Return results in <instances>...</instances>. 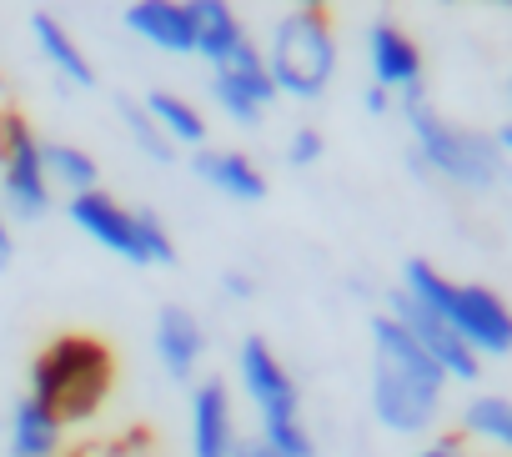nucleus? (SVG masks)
<instances>
[{
	"label": "nucleus",
	"instance_id": "obj_1",
	"mask_svg": "<svg viewBox=\"0 0 512 457\" xmlns=\"http://www.w3.org/2000/svg\"><path fill=\"white\" fill-rule=\"evenodd\" d=\"M367 342H372V367H367V407L382 432L392 437H432L442 407H447V377L437 362L387 317H367Z\"/></svg>",
	"mask_w": 512,
	"mask_h": 457
},
{
	"label": "nucleus",
	"instance_id": "obj_8",
	"mask_svg": "<svg viewBox=\"0 0 512 457\" xmlns=\"http://www.w3.org/2000/svg\"><path fill=\"white\" fill-rule=\"evenodd\" d=\"M362 51H367V86H377L382 96H392L397 106L407 101H422L427 96V61L417 51V41L392 21V16H377L362 36Z\"/></svg>",
	"mask_w": 512,
	"mask_h": 457
},
{
	"label": "nucleus",
	"instance_id": "obj_7",
	"mask_svg": "<svg viewBox=\"0 0 512 457\" xmlns=\"http://www.w3.org/2000/svg\"><path fill=\"white\" fill-rule=\"evenodd\" d=\"M46 136H36V126L21 111H0V211L6 221H41L56 211V191L46 181V161H41Z\"/></svg>",
	"mask_w": 512,
	"mask_h": 457
},
{
	"label": "nucleus",
	"instance_id": "obj_31",
	"mask_svg": "<svg viewBox=\"0 0 512 457\" xmlns=\"http://www.w3.org/2000/svg\"><path fill=\"white\" fill-rule=\"evenodd\" d=\"M492 141H497V151H502V156L512 161V116H507V121H502L497 131H492Z\"/></svg>",
	"mask_w": 512,
	"mask_h": 457
},
{
	"label": "nucleus",
	"instance_id": "obj_32",
	"mask_svg": "<svg viewBox=\"0 0 512 457\" xmlns=\"http://www.w3.org/2000/svg\"><path fill=\"white\" fill-rule=\"evenodd\" d=\"M507 101H512V76H507Z\"/></svg>",
	"mask_w": 512,
	"mask_h": 457
},
{
	"label": "nucleus",
	"instance_id": "obj_13",
	"mask_svg": "<svg viewBox=\"0 0 512 457\" xmlns=\"http://www.w3.org/2000/svg\"><path fill=\"white\" fill-rule=\"evenodd\" d=\"M151 352H156V362H161V372L171 382L191 387L201 362H206V327H201V317L191 307H181V302H166L156 312V322H151Z\"/></svg>",
	"mask_w": 512,
	"mask_h": 457
},
{
	"label": "nucleus",
	"instance_id": "obj_9",
	"mask_svg": "<svg viewBox=\"0 0 512 457\" xmlns=\"http://www.w3.org/2000/svg\"><path fill=\"white\" fill-rule=\"evenodd\" d=\"M206 96H211V106L231 121V126H241V131H256L262 126V116H267V106H277V86H272V76H267V66H262V51H246V56H236L231 66H216L211 76H206Z\"/></svg>",
	"mask_w": 512,
	"mask_h": 457
},
{
	"label": "nucleus",
	"instance_id": "obj_4",
	"mask_svg": "<svg viewBox=\"0 0 512 457\" xmlns=\"http://www.w3.org/2000/svg\"><path fill=\"white\" fill-rule=\"evenodd\" d=\"M397 292H407L412 302H422L427 312H437L462 337V347L477 362L512 352V307L492 287H482V282H452L427 257H407Z\"/></svg>",
	"mask_w": 512,
	"mask_h": 457
},
{
	"label": "nucleus",
	"instance_id": "obj_22",
	"mask_svg": "<svg viewBox=\"0 0 512 457\" xmlns=\"http://www.w3.org/2000/svg\"><path fill=\"white\" fill-rule=\"evenodd\" d=\"M116 116H121V131L131 136V146L151 161V166H171L176 161V146L156 131V121L146 116V106H141V96H116Z\"/></svg>",
	"mask_w": 512,
	"mask_h": 457
},
{
	"label": "nucleus",
	"instance_id": "obj_24",
	"mask_svg": "<svg viewBox=\"0 0 512 457\" xmlns=\"http://www.w3.org/2000/svg\"><path fill=\"white\" fill-rule=\"evenodd\" d=\"M287 166L292 171H312L322 156H327V136L317 131V126H292V136H287Z\"/></svg>",
	"mask_w": 512,
	"mask_h": 457
},
{
	"label": "nucleus",
	"instance_id": "obj_19",
	"mask_svg": "<svg viewBox=\"0 0 512 457\" xmlns=\"http://www.w3.org/2000/svg\"><path fill=\"white\" fill-rule=\"evenodd\" d=\"M457 432H462V442H482V447L512 457V397H502V392L467 397L457 412Z\"/></svg>",
	"mask_w": 512,
	"mask_h": 457
},
{
	"label": "nucleus",
	"instance_id": "obj_15",
	"mask_svg": "<svg viewBox=\"0 0 512 457\" xmlns=\"http://www.w3.org/2000/svg\"><path fill=\"white\" fill-rule=\"evenodd\" d=\"M186 16H191V41H196V56L216 71V66H231L236 56H246L256 41L246 36V21L226 6V0H186Z\"/></svg>",
	"mask_w": 512,
	"mask_h": 457
},
{
	"label": "nucleus",
	"instance_id": "obj_16",
	"mask_svg": "<svg viewBox=\"0 0 512 457\" xmlns=\"http://www.w3.org/2000/svg\"><path fill=\"white\" fill-rule=\"evenodd\" d=\"M121 26L161 51V56H196V41H191V16H186V0H136V6L121 11Z\"/></svg>",
	"mask_w": 512,
	"mask_h": 457
},
{
	"label": "nucleus",
	"instance_id": "obj_17",
	"mask_svg": "<svg viewBox=\"0 0 512 457\" xmlns=\"http://www.w3.org/2000/svg\"><path fill=\"white\" fill-rule=\"evenodd\" d=\"M6 452L11 457H66V422L46 402L21 392L6 417Z\"/></svg>",
	"mask_w": 512,
	"mask_h": 457
},
{
	"label": "nucleus",
	"instance_id": "obj_20",
	"mask_svg": "<svg viewBox=\"0 0 512 457\" xmlns=\"http://www.w3.org/2000/svg\"><path fill=\"white\" fill-rule=\"evenodd\" d=\"M141 106H146V116L156 121V131L181 151H201L206 146V116H201V106L196 101H186L181 91H146L141 96Z\"/></svg>",
	"mask_w": 512,
	"mask_h": 457
},
{
	"label": "nucleus",
	"instance_id": "obj_11",
	"mask_svg": "<svg viewBox=\"0 0 512 457\" xmlns=\"http://www.w3.org/2000/svg\"><path fill=\"white\" fill-rule=\"evenodd\" d=\"M61 211H66V221L76 226V232L91 237L101 252H111V257H121V262H131V267H141L136 206H126V201H116L106 186H96V191H86V196L61 201Z\"/></svg>",
	"mask_w": 512,
	"mask_h": 457
},
{
	"label": "nucleus",
	"instance_id": "obj_21",
	"mask_svg": "<svg viewBox=\"0 0 512 457\" xmlns=\"http://www.w3.org/2000/svg\"><path fill=\"white\" fill-rule=\"evenodd\" d=\"M41 161H46V181L56 191V201H71V196H86L101 186V166L86 146L76 141H46L41 146Z\"/></svg>",
	"mask_w": 512,
	"mask_h": 457
},
{
	"label": "nucleus",
	"instance_id": "obj_3",
	"mask_svg": "<svg viewBox=\"0 0 512 457\" xmlns=\"http://www.w3.org/2000/svg\"><path fill=\"white\" fill-rule=\"evenodd\" d=\"M111 387H116V357L101 337H86V332H66L46 342L26 367V392L46 402L66 427L96 422Z\"/></svg>",
	"mask_w": 512,
	"mask_h": 457
},
{
	"label": "nucleus",
	"instance_id": "obj_29",
	"mask_svg": "<svg viewBox=\"0 0 512 457\" xmlns=\"http://www.w3.org/2000/svg\"><path fill=\"white\" fill-rule=\"evenodd\" d=\"M16 262V226L6 221V211H0V272H6Z\"/></svg>",
	"mask_w": 512,
	"mask_h": 457
},
{
	"label": "nucleus",
	"instance_id": "obj_12",
	"mask_svg": "<svg viewBox=\"0 0 512 457\" xmlns=\"http://www.w3.org/2000/svg\"><path fill=\"white\" fill-rule=\"evenodd\" d=\"M236 402L221 377H196L186 392V452L191 457H231L236 447Z\"/></svg>",
	"mask_w": 512,
	"mask_h": 457
},
{
	"label": "nucleus",
	"instance_id": "obj_2",
	"mask_svg": "<svg viewBox=\"0 0 512 457\" xmlns=\"http://www.w3.org/2000/svg\"><path fill=\"white\" fill-rule=\"evenodd\" d=\"M407 126V166L427 181H442L452 191H497L507 181V156L497 151L492 131L462 126L442 116L427 96L397 106Z\"/></svg>",
	"mask_w": 512,
	"mask_h": 457
},
{
	"label": "nucleus",
	"instance_id": "obj_30",
	"mask_svg": "<svg viewBox=\"0 0 512 457\" xmlns=\"http://www.w3.org/2000/svg\"><path fill=\"white\" fill-rule=\"evenodd\" d=\"M231 457H277V452H272V447H267L262 437H256V432H251V437H236V447H231Z\"/></svg>",
	"mask_w": 512,
	"mask_h": 457
},
{
	"label": "nucleus",
	"instance_id": "obj_14",
	"mask_svg": "<svg viewBox=\"0 0 512 457\" xmlns=\"http://www.w3.org/2000/svg\"><path fill=\"white\" fill-rule=\"evenodd\" d=\"M186 166L196 171L201 186H211L216 196H226L236 206H262L267 201V171L236 146H201V151H191Z\"/></svg>",
	"mask_w": 512,
	"mask_h": 457
},
{
	"label": "nucleus",
	"instance_id": "obj_26",
	"mask_svg": "<svg viewBox=\"0 0 512 457\" xmlns=\"http://www.w3.org/2000/svg\"><path fill=\"white\" fill-rule=\"evenodd\" d=\"M412 457H472L467 452V442H462V432H432Z\"/></svg>",
	"mask_w": 512,
	"mask_h": 457
},
{
	"label": "nucleus",
	"instance_id": "obj_10",
	"mask_svg": "<svg viewBox=\"0 0 512 457\" xmlns=\"http://www.w3.org/2000/svg\"><path fill=\"white\" fill-rule=\"evenodd\" d=\"M387 317H392V322H397V327H402V332H407V337L437 362V372H442L447 382H462V387H467V382L482 377V362L462 347V337H457L437 312H427L422 302H412L407 292H397V287L387 292Z\"/></svg>",
	"mask_w": 512,
	"mask_h": 457
},
{
	"label": "nucleus",
	"instance_id": "obj_5",
	"mask_svg": "<svg viewBox=\"0 0 512 457\" xmlns=\"http://www.w3.org/2000/svg\"><path fill=\"white\" fill-rule=\"evenodd\" d=\"M236 382L241 397L256 412V437H262L277 457H317V437L302 417V387L292 367L277 357V347L262 332H246L236 342Z\"/></svg>",
	"mask_w": 512,
	"mask_h": 457
},
{
	"label": "nucleus",
	"instance_id": "obj_28",
	"mask_svg": "<svg viewBox=\"0 0 512 457\" xmlns=\"http://www.w3.org/2000/svg\"><path fill=\"white\" fill-rule=\"evenodd\" d=\"M362 111H367V116H397V101L382 96L377 86H367V91H362Z\"/></svg>",
	"mask_w": 512,
	"mask_h": 457
},
{
	"label": "nucleus",
	"instance_id": "obj_27",
	"mask_svg": "<svg viewBox=\"0 0 512 457\" xmlns=\"http://www.w3.org/2000/svg\"><path fill=\"white\" fill-rule=\"evenodd\" d=\"M256 292H262V287H256L246 272H221V297H231V302H251Z\"/></svg>",
	"mask_w": 512,
	"mask_h": 457
},
{
	"label": "nucleus",
	"instance_id": "obj_6",
	"mask_svg": "<svg viewBox=\"0 0 512 457\" xmlns=\"http://www.w3.org/2000/svg\"><path fill=\"white\" fill-rule=\"evenodd\" d=\"M262 51V66L277 86V101H322L337 81V26L322 6H292L272 21L267 41L256 46Z\"/></svg>",
	"mask_w": 512,
	"mask_h": 457
},
{
	"label": "nucleus",
	"instance_id": "obj_23",
	"mask_svg": "<svg viewBox=\"0 0 512 457\" xmlns=\"http://www.w3.org/2000/svg\"><path fill=\"white\" fill-rule=\"evenodd\" d=\"M136 242H141V267H176L171 226L151 206H136Z\"/></svg>",
	"mask_w": 512,
	"mask_h": 457
},
{
	"label": "nucleus",
	"instance_id": "obj_25",
	"mask_svg": "<svg viewBox=\"0 0 512 457\" xmlns=\"http://www.w3.org/2000/svg\"><path fill=\"white\" fill-rule=\"evenodd\" d=\"M76 457H156V447H151V437H146V432H116V437L86 442Z\"/></svg>",
	"mask_w": 512,
	"mask_h": 457
},
{
	"label": "nucleus",
	"instance_id": "obj_18",
	"mask_svg": "<svg viewBox=\"0 0 512 457\" xmlns=\"http://www.w3.org/2000/svg\"><path fill=\"white\" fill-rule=\"evenodd\" d=\"M31 41H36L41 61H46L66 86H76V91H91V86H96V66H91V56L81 51V41L66 31L61 16L36 11V16H31Z\"/></svg>",
	"mask_w": 512,
	"mask_h": 457
}]
</instances>
